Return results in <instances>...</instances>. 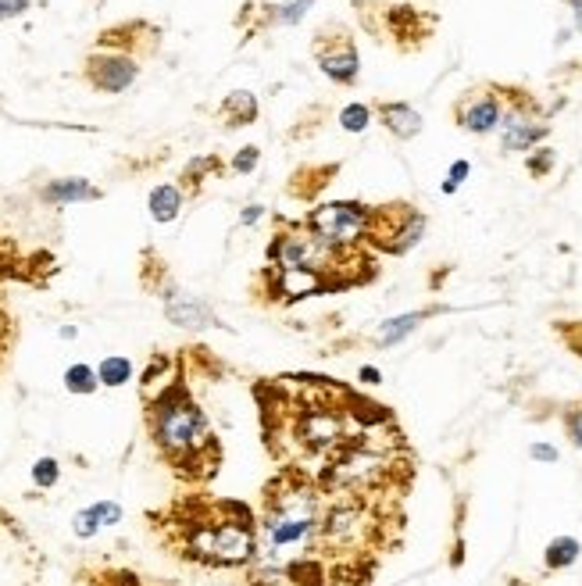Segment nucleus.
<instances>
[{"instance_id": "1", "label": "nucleus", "mask_w": 582, "mask_h": 586, "mask_svg": "<svg viewBox=\"0 0 582 586\" xmlns=\"http://www.w3.org/2000/svg\"><path fill=\"white\" fill-rule=\"evenodd\" d=\"M265 447L279 465L322 476L354 440L393 411L325 376H275L254 386Z\"/></svg>"}, {"instance_id": "2", "label": "nucleus", "mask_w": 582, "mask_h": 586, "mask_svg": "<svg viewBox=\"0 0 582 586\" xmlns=\"http://www.w3.org/2000/svg\"><path fill=\"white\" fill-rule=\"evenodd\" d=\"M183 358L154 354L143 372V422L158 458L186 483H208L222 469V444L211 429L208 411L193 401L179 376Z\"/></svg>"}, {"instance_id": "3", "label": "nucleus", "mask_w": 582, "mask_h": 586, "mask_svg": "<svg viewBox=\"0 0 582 586\" xmlns=\"http://www.w3.org/2000/svg\"><path fill=\"white\" fill-rule=\"evenodd\" d=\"M150 533L172 558L204 569H250L258 561V515L243 501L183 494L161 511H147Z\"/></svg>"}, {"instance_id": "4", "label": "nucleus", "mask_w": 582, "mask_h": 586, "mask_svg": "<svg viewBox=\"0 0 582 586\" xmlns=\"http://www.w3.org/2000/svg\"><path fill=\"white\" fill-rule=\"evenodd\" d=\"M325 515V486L311 472L279 465L261 490L258 508V540L261 551L254 565L290 569L304 561H325L318 536Z\"/></svg>"}, {"instance_id": "5", "label": "nucleus", "mask_w": 582, "mask_h": 586, "mask_svg": "<svg viewBox=\"0 0 582 586\" xmlns=\"http://www.w3.org/2000/svg\"><path fill=\"white\" fill-rule=\"evenodd\" d=\"M140 283L147 286V290L161 301V311H165V319L172 322V326L190 329V333H204V329L222 326L218 311L211 308V304L204 301V297H197V293H190L186 286L175 283L172 272L165 268V261H161L158 254L150 251V247L143 251Z\"/></svg>"}, {"instance_id": "6", "label": "nucleus", "mask_w": 582, "mask_h": 586, "mask_svg": "<svg viewBox=\"0 0 582 586\" xmlns=\"http://www.w3.org/2000/svg\"><path fill=\"white\" fill-rule=\"evenodd\" d=\"M429 218L408 201L393 204H375L372 218H368V240L365 247H372L375 254H390V258H404L422 243Z\"/></svg>"}, {"instance_id": "7", "label": "nucleus", "mask_w": 582, "mask_h": 586, "mask_svg": "<svg viewBox=\"0 0 582 586\" xmlns=\"http://www.w3.org/2000/svg\"><path fill=\"white\" fill-rule=\"evenodd\" d=\"M254 301L265 304V308H297V304L311 301V297H325V293H336L329 276L315 272V268H275L265 265L250 283Z\"/></svg>"}, {"instance_id": "8", "label": "nucleus", "mask_w": 582, "mask_h": 586, "mask_svg": "<svg viewBox=\"0 0 582 586\" xmlns=\"http://www.w3.org/2000/svg\"><path fill=\"white\" fill-rule=\"evenodd\" d=\"M368 218L372 208L361 201H325L304 215V226L336 251H354L368 240Z\"/></svg>"}, {"instance_id": "9", "label": "nucleus", "mask_w": 582, "mask_h": 586, "mask_svg": "<svg viewBox=\"0 0 582 586\" xmlns=\"http://www.w3.org/2000/svg\"><path fill=\"white\" fill-rule=\"evenodd\" d=\"M550 133L547 115L525 90H504V115H500V151L529 154L536 151Z\"/></svg>"}, {"instance_id": "10", "label": "nucleus", "mask_w": 582, "mask_h": 586, "mask_svg": "<svg viewBox=\"0 0 582 586\" xmlns=\"http://www.w3.org/2000/svg\"><path fill=\"white\" fill-rule=\"evenodd\" d=\"M311 51H315V61L322 68L325 79H333L336 86H354L361 76V54H358V43L350 36L347 26L333 22V26H322L311 43Z\"/></svg>"}, {"instance_id": "11", "label": "nucleus", "mask_w": 582, "mask_h": 586, "mask_svg": "<svg viewBox=\"0 0 582 586\" xmlns=\"http://www.w3.org/2000/svg\"><path fill=\"white\" fill-rule=\"evenodd\" d=\"M500 115H504V93L497 86H479L468 90L454 104V122L472 136H490L500 129Z\"/></svg>"}, {"instance_id": "12", "label": "nucleus", "mask_w": 582, "mask_h": 586, "mask_svg": "<svg viewBox=\"0 0 582 586\" xmlns=\"http://www.w3.org/2000/svg\"><path fill=\"white\" fill-rule=\"evenodd\" d=\"M140 79V61L122 51H97L86 58V83L100 93H125Z\"/></svg>"}, {"instance_id": "13", "label": "nucleus", "mask_w": 582, "mask_h": 586, "mask_svg": "<svg viewBox=\"0 0 582 586\" xmlns=\"http://www.w3.org/2000/svg\"><path fill=\"white\" fill-rule=\"evenodd\" d=\"M443 304H429V308H418V311H404V315H393V319H383L372 333L365 336L368 344L379 347V351H390V347L404 344L425 319H433V315H443Z\"/></svg>"}, {"instance_id": "14", "label": "nucleus", "mask_w": 582, "mask_h": 586, "mask_svg": "<svg viewBox=\"0 0 582 586\" xmlns=\"http://www.w3.org/2000/svg\"><path fill=\"white\" fill-rule=\"evenodd\" d=\"M375 118L386 126V133L397 136V140H415L422 133V115H418L411 104L404 101H375Z\"/></svg>"}, {"instance_id": "15", "label": "nucleus", "mask_w": 582, "mask_h": 586, "mask_svg": "<svg viewBox=\"0 0 582 586\" xmlns=\"http://www.w3.org/2000/svg\"><path fill=\"white\" fill-rule=\"evenodd\" d=\"M118 522H122V504L118 501H97V504H90V508H83L79 515H75L72 533L79 536V540H90V536H97L100 529L118 526Z\"/></svg>"}, {"instance_id": "16", "label": "nucleus", "mask_w": 582, "mask_h": 586, "mask_svg": "<svg viewBox=\"0 0 582 586\" xmlns=\"http://www.w3.org/2000/svg\"><path fill=\"white\" fill-rule=\"evenodd\" d=\"M40 197L47 204L65 208V204H79V201H100V190L90 179H54V183L43 186Z\"/></svg>"}, {"instance_id": "17", "label": "nucleus", "mask_w": 582, "mask_h": 586, "mask_svg": "<svg viewBox=\"0 0 582 586\" xmlns=\"http://www.w3.org/2000/svg\"><path fill=\"white\" fill-rule=\"evenodd\" d=\"M258 115H261L258 97H254L250 90H233L222 104H218V118H222L229 129L254 126V122H258Z\"/></svg>"}, {"instance_id": "18", "label": "nucleus", "mask_w": 582, "mask_h": 586, "mask_svg": "<svg viewBox=\"0 0 582 586\" xmlns=\"http://www.w3.org/2000/svg\"><path fill=\"white\" fill-rule=\"evenodd\" d=\"M183 204H186V190L183 186H172V183H161V186H154L150 190V197H147V208H150V218L154 222H175L179 218V211H183Z\"/></svg>"}, {"instance_id": "19", "label": "nucleus", "mask_w": 582, "mask_h": 586, "mask_svg": "<svg viewBox=\"0 0 582 586\" xmlns=\"http://www.w3.org/2000/svg\"><path fill=\"white\" fill-rule=\"evenodd\" d=\"M336 176V165H318V168H297L293 172V183H290V193L297 197V201H311L318 190H322L329 179Z\"/></svg>"}, {"instance_id": "20", "label": "nucleus", "mask_w": 582, "mask_h": 586, "mask_svg": "<svg viewBox=\"0 0 582 586\" xmlns=\"http://www.w3.org/2000/svg\"><path fill=\"white\" fill-rule=\"evenodd\" d=\"M579 554H582V544L575 536H554L547 544V551H543V565H547V572L572 569L575 561H579Z\"/></svg>"}, {"instance_id": "21", "label": "nucleus", "mask_w": 582, "mask_h": 586, "mask_svg": "<svg viewBox=\"0 0 582 586\" xmlns=\"http://www.w3.org/2000/svg\"><path fill=\"white\" fill-rule=\"evenodd\" d=\"M211 176H222V161L215 154H204V158H193L190 165L183 168V190L197 193L200 183H208Z\"/></svg>"}, {"instance_id": "22", "label": "nucleus", "mask_w": 582, "mask_h": 586, "mask_svg": "<svg viewBox=\"0 0 582 586\" xmlns=\"http://www.w3.org/2000/svg\"><path fill=\"white\" fill-rule=\"evenodd\" d=\"M97 379H100V386H111V390H115V386H125L133 379V361L122 358V354H108V358L97 365Z\"/></svg>"}, {"instance_id": "23", "label": "nucleus", "mask_w": 582, "mask_h": 586, "mask_svg": "<svg viewBox=\"0 0 582 586\" xmlns=\"http://www.w3.org/2000/svg\"><path fill=\"white\" fill-rule=\"evenodd\" d=\"M97 386H100V379H97V369H90V365H68L65 369V390L68 394H75V397H90V394H97Z\"/></svg>"}, {"instance_id": "24", "label": "nucleus", "mask_w": 582, "mask_h": 586, "mask_svg": "<svg viewBox=\"0 0 582 586\" xmlns=\"http://www.w3.org/2000/svg\"><path fill=\"white\" fill-rule=\"evenodd\" d=\"M311 4H315V0H283V4H272L268 22H272V26H297V22H304Z\"/></svg>"}, {"instance_id": "25", "label": "nucleus", "mask_w": 582, "mask_h": 586, "mask_svg": "<svg viewBox=\"0 0 582 586\" xmlns=\"http://www.w3.org/2000/svg\"><path fill=\"white\" fill-rule=\"evenodd\" d=\"M372 115H375L372 104L354 101V104H347V108H343L340 115H336V122H340L343 133H365V129L372 126Z\"/></svg>"}, {"instance_id": "26", "label": "nucleus", "mask_w": 582, "mask_h": 586, "mask_svg": "<svg viewBox=\"0 0 582 586\" xmlns=\"http://www.w3.org/2000/svg\"><path fill=\"white\" fill-rule=\"evenodd\" d=\"M554 165H558V154L550 151V147H536V151H529V158H525V168H529V176L533 179H547L550 172H554Z\"/></svg>"}, {"instance_id": "27", "label": "nucleus", "mask_w": 582, "mask_h": 586, "mask_svg": "<svg viewBox=\"0 0 582 586\" xmlns=\"http://www.w3.org/2000/svg\"><path fill=\"white\" fill-rule=\"evenodd\" d=\"M58 479H61L58 458H40L33 465V483L40 486V490H50V486H58Z\"/></svg>"}, {"instance_id": "28", "label": "nucleus", "mask_w": 582, "mask_h": 586, "mask_svg": "<svg viewBox=\"0 0 582 586\" xmlns=\"http://www.w3.org/2000/svg\"><path fill=\"white\" fill-rule=\"evenodd\" d=\"M554 333L565 340L575 358H582V322H554Z\"/></svg>"}, {"instance_id": "29", "label": "nucleus", "mask_w": 582, "mask_h": 586, "mask_svg": "<svg viewBox=\"0 0 582 586\" xmlns=\"http://www.w3.org/2000/svg\"><path fill=\"white\" fill-rule=\"evenodd\" d=\"M258 161H261V147H240L229 168H233L236 176H250V172L258 168Z\"/></svg>"}, {"instance_id": "30", "label": "nucleus", "mask_w": 582, "mask_h": 586, "mask_svg": "<svg viewBox=\"0 0 582 586\" xmlns=\"http://www.w3.org/2000/svg\"><path fill=\"white\" fill-rule=\"evenodd\" d=\"M468 172H472V165H468L465 158L454 161V165H450V172H447V179H443L440 190L447 193V197H450V193H458V190H461V183H465V179H468Z\"/></svg>"}, {"instance_id": "31", "label": "nucleus", "mask_w": 582, "mask_h": 586, "mask_svg": "<svg viewBox=\"0 0 582 586\" xmlns=\"http://www.w3.org/2000/svg\"><path fill=\"white\" fill-rule=\"evenodd\" d=\"M565 433L575 447H582V404H575V408L565 411Z\"/></svg>"}, {"instance_id": "32", "label": "nucleus", "mask_w": 582, "mask_h": 586, "mask_svg": "<svg viewBox=\"0 0 582 586\" xmlns=\"http://www.w3.org/2000/svg\"><path fill=\"white\" fill-rule=\"evenodd\" d=\"M29 8H33L29 0H0V18H18V15H25Z\"/></svg>"}, {"instance_id": "33", "label": "nucleus", "mask_w": 582, "mask_h": 586, "mask_svg": "<svg viewBox=\"0 0 582 586\" xmlns=\"http://www.w3.org/2000/svg\"><path fill=\"white\" fill-rule=\"evenodd\" d=\"M529 454H533V461H547V465H554V461L561 458L558 447H550V444H533L529 447Z\"/></svg>"}, {"instance_id": "34", "label": "nucleus", "mask_w": 582, "mask_h": 586, "mask_svg": "<svg viewBox=\"0 0 582 586\" xmlns=\"http://www.w3.org/2000/svg\"><path fill=\"white\" fill-rule=\"evenodd\" d=\"M261 215H265V208H261V204H250V208L240 211V226H258Z\"/></svg>"}, {"instance_id": "35", "label": "nucleus", "mask_w": 582, "mask_h": 586, "mask_svg": "<svg viewBox=\"0 0 582 586\" xmlns=\"http://www.w3.org/2000/svg\"><path fill=\"white\" fill-rule=\"evenodd\" d=\"M358 379H361V383H365V386H379V383H383V372L375 369V365H361Z\"/></svg>"}, {"instance_id": "36", "label": "nucleus", "mask_w": 582, "mask_h": 586, "mask_svg": "<svg viewBox=\"0 0 582 586\" xmlns=\"http://www.w3.org/2000/svg\"><path fill=\"white\" fill-rule=\"evenodd\" d=\"M565 4H568V11H572L575 33H582V0H565Z\"/></svg>"}, {"instance_id": "37", "label": "nucleus", "mask_w": 582, "mask_h": 586, "mask_svg": "<svg viewBox=\"0 0 582 586\" xmlns=\"http://www.w3.org/2000/svg\"><path fill=\"white\" fill-rule=\"evenodd\" d=\"M75 333H79L75 326H61V340H75Z\"/></svg>"}]
</instances>
